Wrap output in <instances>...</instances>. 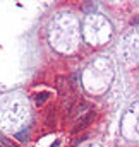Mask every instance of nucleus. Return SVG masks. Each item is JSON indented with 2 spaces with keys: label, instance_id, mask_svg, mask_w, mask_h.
<instances>
[{
  "label": "nucleus",
  "instance_id": "f257e3e1",
  "mask_svg": "<svg viewBox=\"0 0 139 147\" xmlns=\"http://www.w3.org/2000/svg\"><path fill=\"white\" fill-rule=\"evenodd\" d=\"M95 116H96V111H95V110H89L88 113L81 115V116L77 118V121H76L74 128H72V134H79L81 130H84V128H86L93 120H95Z\"/></svg>",
  "mask_w": 139,
  "mask_h": 147
},
{
  "label": "nucleus",
  "instance_id": "f03ea898",
  "mask_svg": "<svg viewBox=\"0 0 139 147\" xmlns=\"http://www.w3.org/2000/svg\"><path fill=\"white\" fill-rule=\"evenodd\" d=\"M57 91H59L62 96H65L70 91V84L65 77H57Z\"/></svg>",
  "mask_w": 139,
  "mask_h": 147
},
{
  "label": "nucleus",
  "instance_id": "7ed1b4c3",
  "mask_svg": "<svg viewBox=\"0 0 139 147\" xmlns=\"http://www.w3.org/2000/svg\"><path fill=\"white\" fill-rule=\"evenodd\" d=\"M0 147H17V144H14L9 137H5V135L0 134Z\"/></svg>",
  "mask_w": 139,
  "mask_h": 147
},
{
  "label": "nucleus",
  "instance_id": "20e7f679",
  "mask_svg": "<svg viewBox=\"0 0 139 147\" xmlns=\"http://www.w3.org/2000/svg\"><path fill=\"white\" fill-rule=\"evenodd\" d=\"M50 92H40V94H35V103L36 105H43L46 99H48Z\"/></svg>",
  "mask_w": 139,
  "mask_h": 147
}]
</instances>
